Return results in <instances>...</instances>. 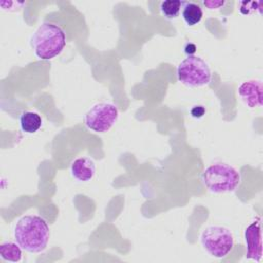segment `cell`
<instances>
[{"mask_svg": "<svg viewBox=\"0 0 263 263\" xmlns=\"http://www.w3.org/2000/svg\"><path fill=\"white\" fill-rule=\"evenodd\" d=\"M238 96L249 108L261 107L263 103V84L261 80L250 79L238 86Z\"/></svg>", "mask_w": 263, "mask_h": 263, "instance_id": "8", "label": "cell"}, {"mask_svg": "<svg viewBox=\"0 0 263 263\" xmlns=\"http://www.w3.org/2000/svg\"><path fill=\"white\" fill-rule=\"evenodd\" d=\"M177 76L179 81L187 86L200 87L210 83L212 72L203 59L190 54L178 65Z\"/></svg>", "mask_w": 263, "mask_h": 263, "instance_id": "4", "label": "cell"}, {"mask_svg": "<svg viewBox=\"0 0 263 263\" xmlns=\"http://www.w3.org/2000/svg\"><path fill=\"white\" fill-rule=\"evenodd\" d=\"M118 108L112 103H98L93 105L84 116L86 127L95 133L108 132L117 121Z\"/></svg>", "mask_w": 263, "mask_h": 263, "instance_id": "6", "label": "cell"}, {"mask_svg": "<svg viewBox=\"0 0 263 263\" xmlns=\"http://www.w3.org/2000/svg\"><path fill=\"white\" fill-rule=\"evenodd\" d=\"M20 125L23 132L27 134H34L42 125L41 116L33 111H25L20 117Z\"/></svg>", "mask_w": 263, "mask_h": 263, "instance_id": "10", "label": "cell"}, {"mask_svg": "<svg viewBox=\"0 0 263 263\" xmlns=\"http://www.w3.org/2000/svg\"><path fill=\"white\" fill-rule=\"evenodd\" d=\"M0 256L9 262H18L22 259V248L16 242L4 241L0 245Z\"/></svg>", "mask_w": 263, "mask_h": 263, "instance_id": "12", "label": "cell"}, {"mask_svg": "<svg viewBox=\"0 0 263 263\" xmlns=\"http://www.w3.org/2000/svg\"><path fill=\"white\" fill-rule=\"evenodd\" d=\"M245 240L247 243L246 258L260 262L262 258V228L260 218H257L246 228Z\"/></svg>", "mask_w": 263, "mask_h": 263, "instance_id": "7", "label": "cell"}, {"mask_svg": "<svg viewBox=\"0 0 263 263\" xmlns=\"http://www.w3.org/2000/svg\"><path fill=\"white\" fill-rule=\"evenodd\" d=\"M24 4H25L24 2H18V1H0L1 8L6 11H16Z\"/></svg>", "mask_w": 263, "mask_h": 263, "instance_id": "15", "label": "cell"}, {"mask_svg": "<svg viewBox=\"0 0 263 263\" xmlns=\"http://www.w3.org/2000/svg\"><path fill=\"white\" fill-rule=\"evenodd\" d=\"M50 230L47 222L38 215L23 216L15 224L14 239L29 253H41L48 243Z\"/></svg>", "mask_w": 263, "mask_h": 263, "instance_id": "1", "label": "cell"}, {"mask_svg": "<svg viewBox=\"0 0 263 263\" xmlns=\"http://www.w3.org/2000/svg\"><path fill=\"white\" fill-rule=\"evenodd\" d=\"M204 112H205V109H204L203 106H194V107L190 110L191 115H192L193 117H195V118H200V117H202L203 114H204Z\"/></svg>", "mask_w": 263, "mask_h": 263, "instance_id": "17", "label": "cell"}, {"mask_svg": "<svg viewBox=\"0 0 263 263\" xmlns=\"http://www.w3.org/2000/svg\"><path fill=\"white\" fill-rule=\"evenodd\" d=\"M239 4H240L239 10L242 14H252L256 12V10H259V12L261 13V6H262L261 1H252V2L242 1Z\"/></svg>", "mask_w": 263, "mask_h": 263, "instance_id": "14", "label": "cell"}, {"mask_svg": "<svg viewBox=\"0 0 263 263\" xmlns=\"http://www.w3.org/2000/svg\"><path fill=\"white\" fill-rule=\"evenodd\" d=\"M66 45V33L57 24L42 23L31 37V47L40 60H51L59 55Z\"/></svg>", "mask_w": 263, "mask_h": 263, "instance_id": "2", "label": "cell"}, {"mask_svg": "<svg viewBox=\"0 0 263 263\" xmlns=\"http://www.w3.org/2000/svg\"><path fill=\"white\" fill-rule=\"evenodd\" d=\"M70 170L72 177L79 182H88L96 174L95 162L86 156L76 158L71 163Z\"/></svg>", "mask_w": 263, "mask_h": 263, "instance_id": "9", "label": "cell"}, {"mask_svg": "<svg viewBox=\"0 0 263 263\" xmlns=\"http://www.w3.org/2000/svg\"><path fill=\"white\" fill-rule=\"evenodd\" d=\"M202 248L215 258H224L234 246V237L231 230L220 225H211L200 234Z\"/></svg>", "mask_w": 263, "mask_h": 263, "instance_id": "5", "label": "cell"}, {"mask_svg": "<svg viewBox=\"0 0 263 263\" xmlns=\"http://www.w3.org/2000/svg\"><path fill=\"white\" fill-rule=\"evenodd\" d=\"M202 4L210 10H214V9H219L220 7H222L225 4V1H221V0H209V1H202Z\"/></svg>", "mask_w": 263, "mask_h": 263, "instance_id": "16", "label": "cell"}, {"mask_svg": "<svg viewBox=\"0 0 263 263\" xmlns=\"http://www.w3.org/2000/svg\"><path fill=\"white\" fill-rule=\"evenodd\" d=\"M201 181L213 193L232 192L240 184V174L228 163L214 162L202 172Z\"/></svg>", "mask_w": 263, "mask_h": 263, "instance_id": "3", "label": "cell"}, {"mask_svg": "<svg viewBox=\"0 0 263 263\" xmlns=\"http://www.w3.org/2000/svg\"><path fill=\"white\" fill-rule=\"evenodd\" d=\"M182 8V17L188 26H194L201 21L203 12L200 5L197 3L183 2Z\"/></svg>", "mask_w": 263, "mask_h": 263, "instance_id": "11", "label": "cell"}, {"mask_svg": "<svg viewBox=\"0 0 263 263\" xmlns=\"http://www.w3.org/2000/svg\"><path fill=\"white\" fill-rule=\"evenodd\" d=\"M182 5H183L182 1L166 0V1H162L160 3L159 8H160L161 13L164 15V17H166L168 20H173L179 15Z\"/></svg>", "mask_w": 263, "mask_h": 263, "instance_id": "13", "label": "cell"}]
</instances>
